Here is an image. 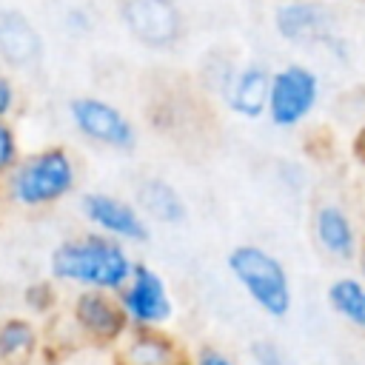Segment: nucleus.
<instances>
[{
    "instance_id": "2",
    "label": "nucleus",
    "mask_w": 365,
    "mask_h": 365,
    "mask_svg": "<svg viewBox=\"0 0 365 365\" xmlns=\"http://www.w3.org/2000/svg\"><path fill=\"white\" fill-rule=\"evenodd\" d=\"M80 185V163L68 145L51 143L23 151L3 177V197L20 211H48L66 202Z\"/></svg>"
},
{
    "instance_id": "8",
    "label": "nucleus",
    "mask_w": 365,
    "mask_h": 365,
    "mask_svg": "<svg viewBox=\"0 0 365 365\" xmlns=\"http://www.w3.org/2000/svg\"><path fill=\"white\" fill-rule=\"evenodd\" d=\"M117 14L128 37L151 51H168L185 40V17L177 0H117Z\"/></svg>"
},
{
    "instance_id": "19",
    "label": "nucleus",
    "mask_w": 365,
    "mask_h": 365,
    "mask_svg": "<svg viewBox=\"0 0 365 365\" xmlns=\"http://www.w3.org/2000/svg\"><path fill=\"white\" fill-rule=\"evenodd\" d=\"M20 154H23V143H20V131L14 120L0 117V180L14 168Z\"/></svg>"
},
{
    "instance_id": "12",
    "label": "nucleus",
    "mask_w": 365,
    "mask_h": 365,
    "mask_svg": "<svg viewBox=\"0 0 365 365\" xmlns=\"http://www.w3.org/2000/svg\"><path fill=\"white\" fill-rule=\"evenodd\" d=\"M46 43L34 20L14 6H0V66L11 71H31L43 63Z\"/></svg>"
},
{
    "instance_id": "15",
    "label": "nucleus",
    "mask_w": 365,
    "mask_h": 365,
    "mask_svg": "<svg viewBox=\"0 0 365 365\" xmlns=\"http://www.w3.org/2000/svg\"><path fill=\"white\" fill-rule=\"evenodd\" d=\"M134 205L148 222L182 225L188 220V202L174 182L165 177H143L134 185Z\"/></svg>"
},
{
    "instance_id": "7",
    "label": "nucleus",
    "mask_w": 365,
    "mask_h": 365,
    "mask_svg": "<svg viewBox=\"0 0 365 365\" xmlns=\"http://www.w3.org/2000/svg\"><path fill=\"white\" fill-rule=\"evenodd\" d=\"M274 31L288 46H314L336 60H348L334 11L319 0H285L274 9Z\"/></svg>"
},
{
    "instance_id": "10",
    "label": "nucleus",
    "mask_w": 365,
    "mask_h": 365,
    "mask_svg": "<svg viewBox=\"0 0 365 365\" xmlns=\"http://www.w3.org/2000/svg\"><path fill=\"white\" fill-rule=\"evenodd\" d=\"M80 214L91 231H100L125 245H143L151 240V225L140 208L111 191H86L80 197Z\"/></svg>"
},
{
    "instance_id": "26",
    "label": "nucleus",
    "mask_w": 365,
    "mask_h": 365,
    "mask_svg": "<svg viewBox=\"0 0 365 365\" xmlns=\"http://www.w3.org/2000/svg\"><path fill=\"white\" fill-rule=\"evenodd\" d=\"M359 211L365 214V182H362V188H359Z\"/></svg>"
},
{
    "instance_id": "13",
    "label": "nucleus",
    "mask_w": 365,
    "mask_h": 365,
    "mask_svg": "<svg viewBox=\"0 0 365 365\" xmlns=\"http://www.w3.org/2000/svg\"><path fill=\"white\" fill-rule=\"evenodd\" d=\"M180 356H185V351L165 328H128L111 348L114 365H174Z\"/></svg>"
},
{
    "instance_id": "1",
    "label": "nucleus",
    "mask_w": 365,
    "mask_h": 365,
    "mask_svg": "<svg viewBox=\"0 0 365 365\" xmlns=\"http://www.w3.org/2000/svg\"><path fill=\"white\" fill-rule=\"evenodd\" d=\"M134 268V254L125 242L100 231H80L60 240L48 254V279L74 291H120Z\"/></svg>"
},
{
    "instance_id": "4",
    "label": "nucleus",
    "mask_w": 365,
    "mask_h": 365,
    "mask_svg": "<svg viewBox=\"0 0 365 365\" xmlns=\"http://www.w3.org/2000/svg\"><path fill=\"white\" fill-rule=\"evenodd\" d=\"M322 100V80L305 63H285L268 77L265 120L279 131H294L311 120Z\"/></svg>"
},
{
    "instance_id": "24",
    "label": "nucleus",
    "mask_w": 365,
    "mask_h": 365,
    "mask_svg": "<svg viewBox=\"0 0 365 365\" xmlns=\"http://www.w3.org/2000/svg\"><path fill=\"white\" fill-rule=\"evenodd\" d=\"M351 157L356 160V165L365 168V120L359 123V128H356L354 137H351Z\"/></svg>"
},
{
    "instance_id": "22",
    "label": "nucleus",
    "mask_w": 365,
    "mask_h": 365,
    "mask_svg": "<svg viewBox=\"0 0 365 365\" xmlns=\"http://www.w3.org/2000/svg\"><path fill=\"white\" fill-rule=\"evenodd\" d=\"M188 359H191V365H240L225 348L211 345V342L197 345V348L188 354Z\"/></svg>"
},
{
    "instance_id": "27",
    "label": "nucleus",
    "mask_w": 365,
    "mask_h": 365,
    "mask_svg": "<svg viewBox=\"0 0 365 365\" xmlns=\"http://www.w3.org/2000/svg\"><path fill=\"white\" fill-rule=\"evenodd\" d=\"M174 365H191V359H188V354H185V356H180V359H177Z\"/></svg>"
},
{
    "instance_id": "17",
    "label": "nucleus",
    "mask_w": 365,
    "mask_h": 365,
    "mask_svg": "<svg viewBox=\"0 0 365 365\" xmlns=\"http://www.w3.org/2000/svg\"><path fill=\"white\" fill-rule=\"evenodd\" d=\"M325 299H328V308L342 322H348L351 328L365 334V279L359 274L334 277L325 291Z\"/></svg>"
},
{
    "instance_id": "28",
    "label": "nucleus",
    "mask_w": 365,
    "mask_h": 365,
    "mask_svg": "<svg viewBox=\"0 0 365 365\" xmlns=\"http://www.w3.org/2000/svg\"><path fill=\"white\" fill-rule=\"evenodd\" d=\"M3 205H6V197H3V180H0V211H3Z\"/></svg>"
},
{
    "instance_id": "25",
    "label": "nucleus",
    "mask_w": 365,
    "mask_h": 365,
    "mask_svg": "<svg viewBox=\"0 0 365 365\" xmlns=\"http://www.w3.org/2000/svg\"><path fill=\"white\" fill-rule=\"evenodd\" d=\"M354 262H356V274L365 279V237H362V242H359V251H356Z\"/></svg>"
},
{
    "instance_id": "14",
    "label": "nucleus",
    "mask_w": 365,
    "mask_h": 365,
    "mask_svg": "<svg viewBox=\"0 0 365 365\" xmlns=\"http://www.w3.org/2000/svg\"><path fill=\"white\" fill-rule=\"evenodd\" d=\"M268 77L271 71L262 63L237 66L220 91L222 106L240 120H262L265 117V97H268Z\"/></svg>"
},
{
    "instance_id": "16",
    "label": "nucleus",
    "mask_w": 365,
    "mask_h": 365,
    "mask_svg": "<svg viewBox=\"0 0 365 365\" xmlns=\"http://www.w3.org/2000/svg\"><path fill=\"white\" fill-rule=\"evenodd\" d=\"M43 351V328L34 317L9 314L0 319V365H34Z\"/></svg>"
},
{
    "instance_id": "6",
    "label": "nucleus",
    "mask_w": 365,
    "mask_h": 365,
    "mask_svg": "<svg viewBox=\"0 0 365 365\" xmlns=\"http://www.w3.org/2000/svg\"><path fill=\"white\" fill-rule=\"evenodd\" d=\"M66 117L77 137L91 145L128 154L137 145V125L131 117L111 100L97 94H77L66 103Z\"/></svg>"
},
{
    "instance_id": "11",
    "label": "nucleus",
    "mask_w": 365,
    "mask_h": 365,
    "mask_svg": "<svg viewBox=\"0 0 365 365\" xmlns=\"http://www.w3.org/2000/svg\"><path fill=\"white\" fill-rule=\"evenodd\" d=\"M311 237L325 257L336 262H354L365 234L348 205L325 200V202H317L311 211Z\"/></svg>"
},
{
    "instance_id": "18",
    "label": "nucleus",
    "mask_w": 365,
    "mask_h": 365,
    "mask_svg": "<svg viewBox=\"0 0 365 365\" xmlns=\"http://www.w3.org/2000/svg\"><path fill=\"white\" fill-rule=\"evenodd\" d=\"M60 302L57 294V282L54 279H34L23 288V305L29 311V317H48Z\"/></svg>"
},
{
    "instance_id": "5",
    "label": "nucleus",
    "mask_w": 365,
    "mask_h": 365,
    "mask_svg": "<svg viewBox=\"0 0 365 365\" xmlns=\"http://www.w3.org/2000/svg\"><path fill=\"white\" fill-rule=\"evenodd\" d=\"M66 322L80 345L97 351H111L131 328L117 294L94 291V288L74 291L66 308Z\"/></svg>"
},
{
    "instance_id": "9",
    "label": "nucleus",
    "mask_w": 365,
    "mask_h": 365,
    "mask_svg": "<svg viewBox=\"0 0 365 365\" xmlns=\"http://www.w3.org/2000/svg\"><path fill=\"white\" fill-rule=\"evenodd\" d=\"M117 299L131 328H168V322L174 319L171 288L165 277L148 262L134 259V268L117 291Z\"/></svg>"
},
{
    "instance_id": "3",
    "label": "nucleus",
    "mask_w": 365,
    "mask_h": 365,
    "mask_svg": "<svg viewBox=\"0 0 365 365\" xmlns=\"http://www.w3.org/2000/svg\"><path fill=\"white\" fill-rule=\"evenodd\" d=\"M228 274L242 294L271 319H285L294 308V288L288 268L277 254L257 242H240L225 257Z\"/></svg>"
},
{
    "instance_id": "21",
    "label": "nucleus",
    "mask_w": 365,
    "mask_h": 365,
    "mask_svg": "<svg viewBox=\"0 0 365 365\" xmlns=\"http://www.w3.org/2000/svg\"><path fill=\"white\" fill-rule=\"evenodd\" d=\"M20 108V88H17V80L11 77L9 68L0 66V117L11 120Z\"/></svg>"
},
{
    "instance_id": "20",
    "label": "nucleus",
    "mask_w": 365,
    "mask_h": 365,
    "mask_svg": "<svg viewBox=\"0 0 365 365\" xmlns=\"http://www.w3.org/2000/svg\"><path fill=\"white\" fill-rule=\"evenodd\" d=\"M248 354H251V362L254 365H285V351L277 339L271 336H259L248 345Z\"/></svg>"
},
{
    "instance_id": "23",
    "label": "nucleus",
    "mask_w": 365,
    "mask_h": 365,
    "mask_svg": "<svg viewBox=\"0 0 365 365\" xmlns=\"http://www.w3.org/2000/svg\"><path fill=\"white\" fill-rule=\"evenodd\" d=\"M63 23H66V29L71 31V34H88L91 31V17H88V11L86 9H68L66 11V17H63Z\"/></svg>"
}]
</instances>
